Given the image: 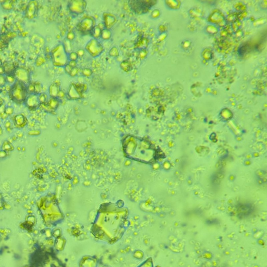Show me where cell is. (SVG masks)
<instances>
[{"instance_id":"30","label":"cell","mask_w":267,"mask_h":267,"mask_svg":"<svg viewBox=\"0 0 267 267\" xmlns=\"http://www.w3.org/2000/svg\"><path fill=\"white\" fill-rule=\"evenodd\" d=\"M77 73H78V69L76 67L75 68H73V69H72V71L70 72V75L71 76H75Z\"/></svg>"},{"instance_id":"17","label":"cell","mask_w":267,"mask_h":267,"mask_svg":"<svg viewBox=\"0 0 267 267\" xmlns=\"http://www.w3.org/2000/svg\"><path fill=\"white\" fill-rule=\"evenodd\" d=\"M0 4L3 9L6 11H10L13 8V2L12 1H0Z\"/></svg>"},{"instance_id":"25","label":"cell","mask_w":267,"mask_h":267,"mask_svg":"<svg viewBox=\"0 0 267 267\" xmlns=\"http://www.w3.org/2000/svg\"><path fill=\"white\" fill-rule=\"evenodd\" d=\"M6 83L7 82H6V80H5V75L0 74V88L4 86Z\"/></svg>"},{"instance_id":"21","label":"cell","mask_w":267,"mask_h":267,"mask_svg":"<svg viewBox=\"0 0 267 267\" xmlns=\"http://www.w3.org/2000/svg\"><path fill=\"white\" fill-rule=\"evenodd\" d=\"M5 80L7 83H8L9 84H11L12 85L13 84L15 83L16 81V79L14 76L13 74H10V75H5Z\"/></svg>"},{"instance_id":"6","label":"cell","mask_w":267,"mask_h":267,"mask_svg":"<svg viewBox=\"0 0 267 267\" xmlns=\"http://www.w3.org/2000/svg\"><path fill=\"white\" fill-rule=\"evenodd\" d=\"M13 75L17 81L24 83L26 85L30 82V71L25 67L18 66Z\"/></svg>"},{"instance_id":"14","label":"cell","mask_w":267,"mask_h":267,"mask_svg":"<svg viewBox=\"0 0 267 267\" xmlns=\"http://www.w3.org/2000/svg\"><path fill=\"white\" fill-rule=\"evenodd\" d=\"M60 91V84L57 82H54L50 85L49 88V94L52 98H57V95Z\"/></svg>"},{"instance_id":"16","label":"cell","mask_w":267,"mask_h":267,"mask_svg":"<svg viewBox=\"0 0 267 267\" xmlns=\"http://www.w3.org/2000/svg\"><path fill=\"white\" fill-rule=\"evenodd\" d=\"M46 104L52 110H54L57 108V107L59 106V100L57 99V98L50 97L48 102Z\"/></svg>"},{"instance_id":"23","label":"cell","mask_w":267,"mask_h":267,"mask_svg":"<svg viewBox=\"0 0 267 267\" xmlns=\"http://www.w3.org/2000/svg\"><path fill=\"white\" fill-rule=\"evenodd\" d=\"M45 60L41 56H39L37 57L36 61V65L37 66H40L43 63H45Z\"/></svg>"},{"instance_id":"28","label":"cell","mask_w":267,"mask_h":267,"mask_svg":"<svg viewBox=\"0 0 267 267\" xmlns=\"http://www.w3.org/2000/svg\"><path fill=\"white\" fill-rule=\"evenodd\" d=\"M92 73L91 70L89 69H85L83 70V74L86 76H90Z\"/></svg>"},{"instance_id":"13","label":"cell","mask_w":267,"mask_h":267,"mask_svg":"<svg viewBox=\"0 0 267 267\" xmlns=\"http://www.w3.org/2000/svg\"><path fill=\"white\" fill-rule=\"evenodd\" d=\"M18 66L15 65L13 62H5L3 64L4 74L5 75L13 74L14 70Z\"/></svg>"},{"instance_id":"9","label":"cell","mask_w":267,"mask_h":267,"mask_svg":"<svg viewBox=\"0 0 267 267\" xmlns=\"http://www.w3.org/2000/svg\"><path fill=\"white\" fill-rule=\"evenodd\" d=\"M39 3L37 1H30L26 8L25 16L29 20L37 17L38 12Z\"/></svg>"},{"instance_id":"24","label":"cell","mask_w":267,"mask_h":267,"mask_svg":"<svg viewBox=\"0 0 267 267\" xmlns=\"http://www.w3.org/2000/svg\"><path fill=\"white\" fill-rule=\"evenodd\" d=\"M77 58H78V55H77V53L73 52L69 54V59L70 60V61H75L77 59Z\"/></svg>"},{"instance_id":"18","label":"cell","mask_w":267,"mask_h":267,"mask_svg":"<svg viewBox=\"0 0 267 267\" xmlns=\"http://www.w3.org/2000/svg\"><path fill=\"white\" fill-rule=\"evenodd\" d=\"M102 30V29L99 26H95V28L93 29L92 32H91L90 34L92 36V37H94V38H98L101 36Z\"/></svg>"},{"instance_id":"5","label":"cell","mask_w":267,"mask_h":267,"mask_svg":"<svg viewBox=\"0 0 267 267\" xmlns=\"http://www.w3.org/2000/svg\"><path fill=\"white\" fill-rule=\"evenodd\" d=\"M95 22L94 18L90 16L83 18L77 26V30L80 33L88 35L90 34L93 29L95 27Z\"/></svg>"},{"instance_id":"15","label":"cell","mask_w":267,"mask_h":267,"mask_svg":"<svg viewBox=\"0 0 267 267\" xmlns=\"http://www.w3.org/2000/svg\"><path fill=\"white\" fill-rule=\"evenodd\" d=\"M14 122L16 126L19 127H24L27 123V119L25 116L22 114L16 115L14 118Z\"/></svg>"},{"instance_id":"11","label":"cell","mask_w":267,"mask_h":267,"mask_svg":"<svg viewBox=\"0 0 267 267\" xmlns=\"http://www.w3.org/2000/svg\"><path fill=\"white\" fill-rule=\"evenodd\" d=\"M27 88L29 94H35L39 95L42 92V85L39 81H30L27 85Z\"/></svg>"},{"instance_id":"31","label":"cell","mask_w":267,"mask_h":267,"mask_svg":"<svg viewBox=\"0 0 267 267\" xmlns=\"http://www.w3.org/2000/svg\"><path fill=\"white\" fill-rule=\"evenodd\" d=\"M74 37H75V35L73 32H70L67 35V39L69 40H73L74 38Z\"/></svg>"},{"instance_id":"1","label":"cell","mask_w":267,"mask_h":267,"mask_svg":"<svg viewBox=\"0 0 267 267\" xmlns=\"http://www.w3.org/2000/svg\"><path fill=\"white\" fill-rule=\"evenodd\" d=\"M28 94L27 85L17 80L12 85L9 91L11 100L17 104H24Z\"/></svg>"},{"instance_id":"22","label":"cell","mask_w":267,"mask_h":267,"mask_svg":"<svg viewBox=\"0 0 267 267\" xmlns=\"http://www.w3.org/2000/svg\"><path fill=\"white\" fill-rule=\"evenodd\" d=\"M121 66L122 69L123 70H125V72H129L131 70V65L130 63H129L128 61H125L124 62H123L121 64Z\"/></svg>"},{"instance_id":"12","label":"cell","mask_w":267,"mask_h":267,"mask_svg":"<svg viewBox=\"0 0 267 267\" xmlns=\"http://www.w3.org/2000/svg\"><path fill=\"white\" fill-rule=\"evenodd\" d=\"M104 26L106 27V29H109L115 24L116 21V17L109 13H105L104 14Z\"/></svg>"},{"instance_id":"20","label":"cell","mask_w":267,"mask_h":267,"mask_svg":"<svg viewBox=\"0 0 267 267\" xmlns=\"http://www.w3.org/2000/svg\"><path fill=\"white\" fill-rule=\"evenodd\" d=\"M101 36L102 37V38L104 39V40H108V39H109L111 36V32L109 29L106 28L104 29L101 32Z\"/></svg>"},{"instance_id":"32","label":"cell","mask_w":267,"mask_h":267,"mask_svg":"<svg viewBox=\"0 0 267 267\" xmlns=\"http://www.w3.org/2000/svg\"><path fill=\"white\" fill-rule=\"evenodd\" d=\"M68 64L70 66L72 67L73 69L76 67V61H70L69 63H68Z\"/></svg>"},{"instance_id":"8","label":"cell","mask_w":267,"mask_h":267,"mask_svg":"<svg viewBox=\"0 0 267 267\" xmlns=\"http://www.w3.org/2000/svg\"><path fill=\"white\" fill-rule=\"evenodd\" d=\"M86 49L91 56L95 57L99 56L103 52L104 48L98 40L93 39L87 43Z\"/></svg>"},{"instance_id":"10","label":"cell","mask_w":267,"mask_h":267,"mask_svg":"<svg viewBox=\"0 0 267 267\" xmlns=\"http://www.w3.org/2000/svg\"><path fill=\"white\" fill-rule=\"evenodd\" d=\"M25 105L29 110L34 111L40 107V104L38 99V95L35 94H28L24 102Z\"/></svg>"},{"instance_id":"2","label":"cell","mask_w":267,"mask_h":267,"mask_svg":"<svg viewBox=\"0 0 267 267\" xmlns=\"http://www.w3.org/2000/svg\"><path fill=\"white\" fill-rule=\"evenodd\" d=\"M51 56L55 66L63 67L67 64L69 56L63 44L57 45L52 50Z\"/></svg>"},{"instance_id":"3","label":"cell","mask_w":267,"mask_h":267,"mask_svg":"<svg viewBox=\"0 0 267 267\" xmlns=\"http://www.w3.org/2000/svg\"><path fill=\"white\" fill-rule=\"evenodd\" d=\"M129 5L133 11L138 14H144L149 11L150 8L154 5L156 1L149 0H135L129 1Z\"/></svg>"},{"instance_id":"29","label":"cell","mask_w":267,"mask_h":267,"mask_svg":"<svg viewBox=\"0 0 267 267\" xmlns=\"http://www.w3.org/2000/svg\"><path fill=\"white\" fill-rule=\"evenodd\" d=\"M72 69H73V68H72V67L70 66L68 64V63H67V65H66L65 66V72H66V73L68 74H70V72L72 71Z\"/></svg>"},{"instance_id":"27","label":"cell","mask_w":267,"mask_h":267,"mask_svg":"<svg viewBox=\"0 0 267 267\" xmlns=\"http://www.w3.org/2000/svg\"><path fill=\"white\" fill-rule=\"evenodd\" d=\"M14 112V108L13 107H8L5 108V113L7 115L12 114Z\"/></svg>"},{"instance_id":"7","label":"cell","mask_w":267,"mask_h":267,"mask_svg":"<svg viewBox=\"0 0 267 267\" xmlns=\"http://www.w3.org/2000/svg\"><path fill=\"white\" fill-rule=\"evenodd\" d=\"M70 12L76 14H80L84 12L87 7V3L84 1L75 0L70 1L68 4Z\"/></svg>"},{"instance_id":"26","label":"cell","mask_w":267,"mask_h":267,"mask_svg":"<svg viewBox=\"0 0 267 267\" xmlns=\"http://www.w3.org/2000/svg\"><path fill=\"white\" fill-rule=\"evenodd\" d=\"M110 55L112 56H119V51H118L117 48H115V47L112 48L110 51Z\"/></svg>"},{"instance_id":"34","label":"cell","mask_w":267,"mask_h":267,"mask_svg":"<svg viewBox=\"0 0 267 267\" xmlns=\"http://www.w3.org/2000/svg\"><path fill=\"white\" fill-rule=\"evenodd\" d=\"M77 53V55L78 56H83V54H84V52L83 51V50H80L79 51H78V52Z\"/></svg>"},{"instance_id":"4","label":"cell","mask_w":267,"mask_h":267,"mask_svg":"<svg viewBox=\"0 0 267 267\" xmlns=\"http://www.w3.org/2000/svg\"><path fill=\"white\" fill-rule=\"evenodd\" d=\"M87 89L86 84H72L69 87L67 97L70 100H77L83 97V94Z\"/></svg>"},{"instance_id":"19","label":"cell","mask_w":267,"mask_h":267,"mask_svg":"<svg viewBox=\"0 0 267 267\" xmlns=\"http://www.w3.org/2000/svg\"><path fill=\"white\" fill-rule=\"evenodd\" d=\"M49 99V98L48 94L45 93V92H42L41 93H40L38 95V99L40 104L47 103Z\"/></svg>"},{"instance_id":"33","label":"cell","mask_w":267,"mask_h":267,"mask_svg":"<svg viewBox=\"0 0 267 267\" xmlns=\"http://www.w3.org/2000/svg\"><path fill=\"white\" fill-rule=\"evenodd\" d=\"M65 94L64 92H63V91L60 90V91L59 92V94H58L57 97L60 98H63L65 97Z\"/></svg>"}]
</instances>
